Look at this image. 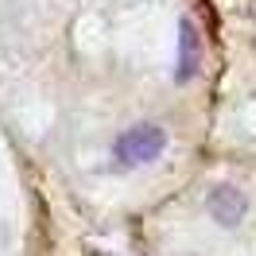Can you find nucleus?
Segmentation results:
<instances>
[{
    "label": "nucleus",
    "instance_id": "f03ea898",
    "mask_svg": "<svg viewBox=\"0 0 256 256\" xmlns=\"http://www.w3.org/2000/svg\"><path fill=\"white\" fill-rule=\"evenodd\" d=\"M206 210H210V218H214L218 225L233 229V225L244 222V214H248V198H244V190H237V186H218V190H210Z\"/></svg>",
    "mask_w": 256,
    "mask_h": 256
},
{
    "label": "nucleus",
    "instance_id": "f257e3e1",
    "mask_svg": "<svg viewBox=\"0 0 256 256\" xmlns=\"http://www.w3.org/2000/svg\"><path fill=\"white\" fill-rule=\"evenodd\" d=\"M167 148V132L160 124H136L116 136L112 144V156L120 167H144V163H156Z\"/></svg>",
    "mask_w": 256,
    "mask_h": 256
},
{
    "label": "nucleus",
    "instance_id": "7ed1b4c3",
    "mask_svg": "<svg viewBox=\"0 0 256 256\" xmlns=\"http://www.w3.org/2000/svg\"><path fill=\"white\" fill-rule=\"evenodd\" d=\"M202 66V39L194 20H178V54H175V82H190Z\"/></svg>",
    "mask_w": 256,
    "mask_h": 256
}]
</instances>
